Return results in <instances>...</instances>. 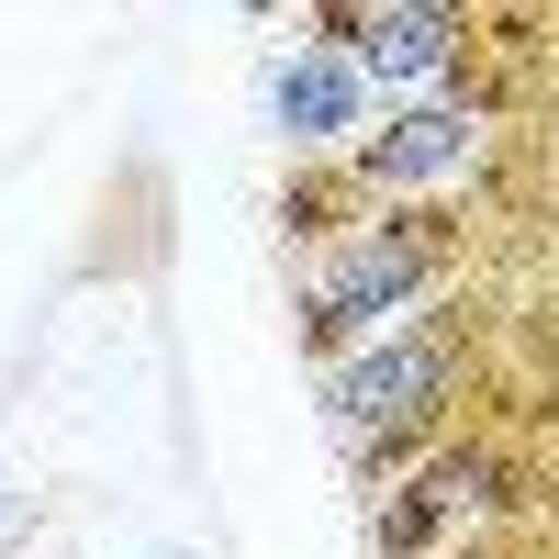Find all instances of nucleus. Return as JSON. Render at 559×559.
<instances>
[{"instance_id": "nucleus-1", "label": "nucleus", "mask_w": 559, "mask_h": 559, "mask_svg": "<svg viewBox=\"0 0 559 559\" xmlns=\"http://www.w3.org/2000/svg\"><path fill=\"white\" fill-rule=\"evenodd\" d=\"M459 258H471V247H459V213L448 202H426V213H369V224H347L336 247H313L302 292H292V324H302L313 369H336L358 347H381L392 324L437 313L448 280H459Z\"/></svg>"}, {"instance_id": "nucleus-2", "label": "nucleus", "mask_w": 559, "mask_h": 559, "mask_svg": "<svg viewBox=\"0 0 559 559\" xmlns=\"http://www.w3.org/2000/svg\"><path fill=\"white\" fill-rule=\"evenodd\" d=\"M471 369H481L471 313L437 302V313L392 324L381 347H358V358L324 369V426H336V448L358 459L369 481H392V471H414V459H426V448L459 426V403H471Z\"/></svg>"}, {"instance_id": "nucleus-3", "label": "nucleus", "mask_w": 559, "mask_h": 559, "mask_svg": "<svg viewBox=\"0 0 559 559\" xmlns=\"http://www.w3.org/2000/svg\"><path fill=\"white\" fill-rule=\"evenodd\" d=\"M481 168H492V112H471V102H403V112H381V134L347 146V179L381 213H426L437 191H471Z\"/></svg>"}, {"instance_id": "nucleus-4", "label": "nucleus", "mask_w": 559, "mask_h": 559, "mask_svg": "<svg viewBox=\"0 0 559 559\" xmlns=\"http://www.w3.org/2000/svg\"><path fill=\"white\" fill-rule=\"evenodd\" d=\"M313 34L358 68V90H414V102H448L459 68H471V12L448 0H358V12H313Z\"/></svg>"}, {"instance_id": "nucleus-5", "label": "nucleus", "mask_w": 559, "mask_h": 559, "mask_svg": "<svg viewBox=\"0 0 559 559\" xmlns=\"http://www.w3.org/2000/svg\"><path fill=\"white\" fill-rule=\"evenodd\" d=\"M269 123H280V146H292V168L347 157L369 134V90H358V68L336 45H292V57H269Z\"/></svg>"}]
</instances>
